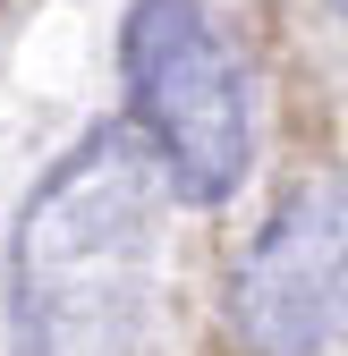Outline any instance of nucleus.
Returning a JSON list of instances; mask_svg holds the SVG:
<instances>
[{"label":"nucleus","mask_w":348,"mask_h":356,"mask_svg":"<svg viewBox=\"0 0 348 356\" xmlns=\"http://www.w3.org/2000/svg\"><path fill=\"white\" fill-rule=\"evenodd\" d=\"M161 272V170L136 127H94L26 195L9 238L17 356H136Z\"/></svg>","instance_id":"obj_1"},{"label":"nucleus","mask_w":348,"mask_h":356,"mask_svg":"<svg viewBox=\"0 0 348 356\" xmlns=\"http://www.w3.org/2000/svg\"><path fill=\"white\" fill-rule=\"evenodd\" d=\"M127 111L179 204H230L255 170V94L204 0H136L119 26Z\"/></svg>","instance_id":"obj_2"},{"label":"nucleus","mask_w":348,"mask_h":356,"mask_svg":"<svg viewBox=\"0 0 348 356\" xmlns=\"http://www.w3.org/2000/svg\"><path fill=\"white\" fill-rule=\"evenodd\" d=\"M331 9H340V17H348V0H331Z\"/></svg>","instance_id":"obj_4"},{"label":"nucleus","mask_w":348,"mask_h":356,"mask_svg":"<svg viewBox=\"0 0 348 356\" xmlns=\"http://www.w3.org/2000/svg\"><path fill=\"white\" fill-rule=\"evenodd\" d=\"M230 331L246 356H315L348 331V170L289 187L230 272Z\"/></svg>","instance_id":"obj_3"}]
</instances>
